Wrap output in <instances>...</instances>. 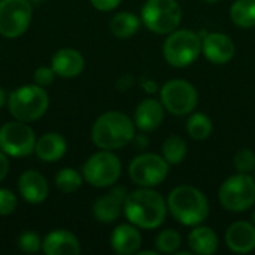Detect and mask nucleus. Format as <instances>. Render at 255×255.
<instances>
[{
  "label": "nucleus",
  "instance_id": "obj_18",
  "mask_svg": "<svg viewBox=\"0 0 255 255\" xmlns=\"http://www.w3.org/2000/svg\"><path fill=\"white\" fill-rule=\"evenodd\" d=\"M111 247L120 255L137 254L142 247V235L139 227L128 224H120L111 235Z\"/></svg>",
  "mask_w": 255,
  "mask_h": 255
},
{
  "label": "nucleus",
  "instance_id": "obj_19",
  "mask_svg": "<svg viewBox=\"0 0 255 255\" xmlns=\"http://www.w3.org/2000/svg\"><path fill=\"white\" fill-rule=\"evenodd\" d=\"M42 251L46 255H76L81 253V245L69 230H52L42 241Z\"/></svg>",
  "mask_w": 255,
  "mask_h": 255
},
{
  "label": "nucleus",
  "instance_id": "obj_29",
  "mask_svg": "<svg viewBox=\"0 0 255 255\" xmlns=\"http://www.w3.org/2000/svg\"><path fill=\"white\" fill-rule=\"evenodd\" d=\"M233 166L238 173L251 175L255 170V152L250 148H241L233 157Z\"/></svg>",
  "mask_w": 255,
  "mask_h": 255
},
{
  "label": "nucleus",
  "instance_id": "obj_11",
  "mask_svg": "<svg viewBox=\"0 0 255 255\" xmlns=\"http://www.w3.org/2000/svg\"><path fill=\"white\" fill-rule=\"evenodd\" d=\"M34 130L22 121H9L0 127V149L10 157H27L34 152Z\"/></svg>",
  "mask_w": 255,
  "mask_h": 255
},
{
  "label": "nucleus",
  "instance_id": "obj_33",
  "mask_svg": "<svg viewBox=\"0 0 255 255\" xmlns=\"http://www.w3.org/2000/svg\"><path fill=\"white\" fill-rule=\"evenodd\" d=\"M91 4L97 9V10H102V12H109V10H114L117 9L123 0H90Z\"/></svg>",
  "mask_w": 255,
  "mask_h": 255
},
{
  "label": "nucleus",
  "instance_id": "obj_23",
  "mask_svg": "<svg viewBox=\"0 0 255 255\" xmlns=\"http://www.w3.org/2000/svg\"><path fill=\"white\" fill-rule=\"evenodd\" d=\"M140 18L133 13V12H118L117 15L112 16L111 19V31L114 36L120 37V39H127L131 37L133 34L137 33L139 27H140Z\"/></svg>",
  "mask_w": 255,
  "mask_h": 255
},
{
  "label": "nucleus",
  "instance_id": "obj_7",
  "mask_svg": "<svg viewBox=\"0 0 255 255\" xmlns=\"http://www.w3.org/2000/svg\"><path fill=\"white\" fill-rule=\"evenodd\" d=\"M221 206L229 212H245L255 205V179L248 173L227 178L218 191Z\"/></svg>",
  "mask_w": 255,
  "mask_h": 255
},
{
  "label": "nucleus",
  "instance_id": "obj_31",
  "mask_svg": "<svg viewBox=\"0 0 255 255\" xmlns=\"http://www.w3.org/2000/svg\"><path fill=\"white\" fill-rule=\"evenodd\" d=\"M18 206V200L15 194L6 188H0V215L6 217L10 215Z\"/></svg>",
  "mask_w": 255,
  "mask_h": 255
},
{
  "label": "nucleus",
  "instance_id": "obj_30",
  "mask_svg": "<svg viewBox=\"0 0 255 255\" xmlns=\"http://www.w3.org/2000/svg\"><path fill=\"white\" fill-rule=\"evenodd\" d=\"M18 248L24 253H37L42 248V241L34 232H25L18 238Z\"/></svg>",
  "mask_w": 255,
  "mask_h": 255
},
{
  "label": "nucleus",
  "instance_id": "obj_35",
  "mask_svg": "<svg viewBox=\"0 0 255 255\" xmlns=\"http://www.w3.org/2000/svg\"><path fill=\"white\" fill-rule=\"evenodd\" d=\"M143 90L148 91V93H155V91H157V84H155L154 81L143 82Z\"/></svg>",
  "mask_w": 255,
  "mask_h": 255
},
{
  "label": "nucleus",
  "instance_id": "obj_6",
  "mask_svg": "<svg viewBox=\"0 0 255 255\" xmlns=\"http://www.w3.org/2000/svg\"><path fill=\"white\" fill-rule=\"evenodd\" d=\"M140 19L155 34H169L179 28L182 7L178 0H146L140 10Z\"/></svg>",
  "mask_w": 255,
  "mask_h": 255
},
{
  "label": "nucleus",
  "instance_id": "obj_14",
  "mask_svg": "<svg viewBox=\"0 0 255 255\" xmlns=\"http://www.w3.org/2000/svg\"><path fill=\"white\" fill-rule=\"evenodd\" d=\"M235 52V42L224 33H206L202 37V54L212 64H227Z\"/></svg>",
  "mask_w": 255,
  "mask_h": 255
},
{
  "label": "nucleus",
  "instance_id": "obj_22",
  "mask_svg": "<svg viewBox=\"0 0 255 255\" xmlns=\"http://www.w3.org/2000/svg\"><path fill=\"white\" fill-rule=\"evenodd\" d=\"M187 242L191 253L199 255H214L220 247V241L214 229L200 224L190 232Z\"/></svg>",
  "mask_w": 255,
  "mask_h": 255
},
{
  "label": "nucleus",
  "instance_id": "obj_32",
  "mask_svg": "<svg viewBox=\"0 0 255 255\" xmlns=\"http://www.w3.org/2000/svg\"><path fill=\"white\" fill-rule=\"evenodd\" d=\"M54 78H55V72L52 70V67H46V66L37 67L34 70V76H33L34 82L37 85L43 87V88L48 87V85H51L52 81H54Z\"/></svg>",
  "mask_w": 255,
  "mask_h": 255
},
{
  "label": "nucleus",
  "instance_id": "obj_37",
  "mask_svg": "<svg viewBox=\"0 0 255 255\" xmlns=\"http://www.w3.org/2000/svg\"><path fill=\"white\" fill-rule=\"evenodd\" d=\"M30 3H40V1H43V0H28Z\"/></svg>",
  "mask_w": 255,
  "mask_h": 255
},
{
  "label": "nucleus",
  "instance_id": "obj_2",
  "mask_svg": "<svg viewBox=\"0 0 255 255\" xmlns=\"http://www.w3.org/2000/svg\"><path fill=\"white\" fill-rule=\"evenodd\" d=\"M136 137V126L126 114L109 111L102 114L91 128L93 143L100 149L117 151Z\"/></svg>",
  "mask_w": 255,
  "mask_h": 255
},
{
  "label": "nucleus",
  "instance_id": "obj_13",
  "mask_svg": "<svg viewBox=\"0 0 255 255\" xmlns=\"http://www.w3.org/2000/svg\"><path fill=\"white\" fill-rule=\"evenodd\" d=\"M128 193L124 187H114L108 194L99 197L94 202L93 214L94 218L102 224L115 223L124 212V203Z\"/></svg>",
  "mask_w": 255,
  "mask_h": 255
},
{
  "label": "nucleus",
  "instance_id": "obj_10",
  "mask_svg": "<svg viewBox=\"0 0 255 255\" xmlns=\"http://www.w3.org/2000/svg\"><path fill=\"white\" fill-rule=\"evenodd\" d=\"M169 169L170 164L163 155L146 152L133 158L128 166V175L137 187L154 188L164 182L169 175Z\"/></svg>",
  "mask_w": 255,
  "mask_h": 255
},
{
  "label": "nucleus",
  "instance_id": "obj_3",
  "mask_svg": "<svg viewBox=\"0 0 255 255\" xmlns=\"http://www.w3.org/2000/svg\"><path fill=\"white\" fill-rule=\"evenodd\" d=\"M166 200L172 217L185 227H196L209 215V202L206 196L193 185H179L173 188Z\"/></svg>",
  "mask_w": 255,
  "mask_h": 255
},
{
  "label": "nucleus",
  "instance_id": "obj_36",
  "mask_svg": "<svg viewBox=\"0 0 255 255\" xmlns=\"http://www.w3.org/2000/svg\"><path fill=\"white\" fill-rule=\"evenodd\" d=\"M7 102V99H6V94H4V91H3V88L0 87V108L4 105Z\"/></svg>",
  "mask_w": 255,
  "mask_h": 255
},
{
  "label": "nucleus",
  "instance_id": "obj_9",
  "mask_svg": "<svg viewBox=\"0 0 255 255\" xmlns=\"http://www.w3.org/2000/svg\"><path fill=\"white\" fill-rule=\"evenodd\" d=\"M82 176L91 187H112L121 176V161L112 151L102 149L85 161Z\"/></svg>",
  "mask_w": 255,
  "mask_h": 255
},
{
  "label": "nucleus",
  "instance_id": "obj_38",
  "mask_svg": "<svg viewBox=\"0 0 255 255\" xmlns=\"http://www.w3.org/2000/svg\"><path fill=\"white\" fill-rule=\"evenodd\" d=\"M205 1H208V3H217V1H220V0H205Z\"/></svg>",
  "mask_w": 255,
  "mask_h": 255
},
{
  "label": "nucleus",
  "instance_id": "obj_26",
  "mask_svg": "<svg viewBox=\"0 0 255 255\" xmlns=\"http://www.w3.org/2000/svg\"><path fill=\"white\" fill-rule=\"evenodd\" d=\"M212 120L202 112H191L187 120V133L194 140H206L212 134Z\"/></svg>",
  "mask_w": 255,
  "mask_h": 255
},
{
  "label": "nucleus",
  "instance_id": "obj_4",
  "mask_svg": "<svg viewBox=\"0 0 255 255\" xmlns=\"http://www.w3.org/2000/svg\"><path fill=\"white\" fill-rule=\"evenodd\" d=\"M49 106V96L37 84L22 85L13 90L7 97V108L12 117L22 123L37 121L45 115Z\"/></svg>",
  "mask_w": 255,
  "mask_h": 255
},
{
  "label": "nucleus",
  "instance_id": "obj_5",
  "mask_svg": "<svg viewBox=\"0 0 255 255\" xmlns=\"http://www.w3.org/2000/svg\"><path fill=\"white\" fill-rule=\"evenodd\" d=\"M202 54V37L196 31L176 28L169 33L163 43L164 60L176 69L188 67Z\"/></svg>",
  "mask_w": 255,
  "mask_h": 255
},
{
  "label": "nucleus",
  "instance_id": "obj_28",
  "mask_svg": "<svg viewBox=\"0 0 255 255\" xmlns=\"http://www.w3.org/2000/svg\"><path fill=\"white\" fill-rule=\"evenodd\" d=\"M154 245L155 250L161 254H176L182 245V238L176 230L166 229L157 235Z\"/></svg>",
  "mask_w": 255,
  "mask_h": 255
},
{
  "label": "nucleus",
  "instance_id": "obj_20",
  "mask_svg": "<svg viewBox=\"0 0 255 255\" xmlns=\"http://www.w3.org/2000/svg\"><path fill=\"white\" fill-rule=\"evenodd\" d=\"M51 67L55 72V75L61 78H75L79 73H82L85 67V60L78 49L63 48L52 55Z\"/></svg>",
  "mask_w": 255,
  "mask_h": 255
},
{
  "label": "nucleus",
  "instance_id": "obj_34",
  "mask_svg": "<svg viewBox=\"0 0 255 255\" xmlns=\"http://www.w3.org/2000/svg\"><path fill=\"white\" fill-rule=\"evenodd\" d=\"M9 155L4 154L1 149H0V182L7 176V172H9V167H10V163H9Z\"/></svg>",
  "mask_w": 255,
  "mask_h": 255
},
{
  "label": "nucleus",
  "instance_id": "obj_25",
  "mask_svg": "<svg viewBox=\"0 0 255 255\" xmlns=\"http://www.w3.org/2000/svg\"><path fill=\"white\" fill-rule=\"evenodd\" d=\"M161 155L164 157V160L170 166L181 164L185 160V157H187V142L181 136H178V134L169 136L163 142Z\"/></svg>",
  "mask_w": 255,
  "mask_h": 255
},
{
  "label": "nucleus",
  "instance_id": "obj_8",
  "mask_svg": "<svg viewBox=\"0 0 255 255\" xmlns=\"http://www.w3.org/2000/svg\"><path fill=\"white\" fill-rule=\"evenodd\" d=\"M160 102L166 112L175 117H185L197 108L199 93L191 82L185 79H172L161 87Z\"/></svg>",
  "mask_w": 255,
  "mask_h": 255
},
{
  "label": "nucleus",
  "instance_id": "obj_12",
  "mask_svg": "<svg viewBox=\"0 0 255 255\" xmlns=\"http://www.w3.org/2000/svg\"><path fill=\"white\" fill-rule=\"evenodd\" d=\"M33 7L28 0H0V34L18 37L31 22Z\"/></svg>",
  "mask_w": 255,
  "mask_h": 255
},
{
  "label": "nucleus",
  "instance_id": "obj_15",
  "mask_svg": "<svg viewBox=\"0 0 255 255\" xmlns=\"http://www.w3.org/2000/svg\"><path fill=\"white\" fill-rule=\"evenodd\" d=\"M226 245L232 253L250 254L255 250V224L236 221L226 232Z\"/></svg>",
  "mask_w": 255,
  "mask_h": 255
},
{
  "label": "nucleus",
  "instance_id": "obj_24",
  "mask_svg": "<svg viewBox=\"0 0 255 255\" xmlns=\"http://www.w3.org/2000/svg\"><path fill=\"white\" fill-rule=\"evenodd\" d=\"M230 19L241 28L255 27V0H236L230 7Z\"/></svg>",
  "mask_w": 255,
  "mask_h": 255
},
{
  "label": "nucleus",
  "instance_id": "obj_40",
  "mask_svg": "<svg viewBox=\"0 0 255 255\" xmlns=\"http://www.w3.org/2000/svg\"><path fill=\"white\" fill-rule=\"evenodd\" d=\"M254 179H255V170H254Z\"/></svg>",
  "mask_w": 255,
  "mask_h": 255
},
{
  "label": "nucleus",
  "instance_id": "obj_21",
  "mask_svg": "<svg viewBox=\"0 0 255 255\" xmlns=\"http://www.w3.org/2000/svg\"><path fill=\"white\" fill-rule=\"evenodd\" d=\"M67 151L66 139L58 133H46L36 140L34 152L39 160L45 163H55Z\"/></svg>",
  "mask_w": 255,
  "mask_h": 255
},
{
  "label": "nucleus",
  "instance_id": "obj_27",
  "mask_svg": "<svg viewBox=\"0 0 255 255\" xmlns=\"http://www.w3.org/2000/svg\"><path fill=\"white\" fill-rule=\"evenodd\" d=\"M82 185V175L73 167L61 169L55 176V187L66 194L75 193Z\"/></svg>",
  "mask_w": 255,
  "mask_h": 255
},
{
  "label": "nucleus",
  "instance_id": "obj_39",
  "mask_svg": "<svg viewBox=\"0 0 255 255\" xmlns=\"http://www.w3.org/2000/svg\"><path fill=\"white\" fill-rule=\"evenodd\" d=\"M253 223H254V224H255V211H254V212H253Z\"/></svg>",
  "mask_w": 255,
  "mask_h": 255
},
{
  "label": "nucleus",
  "instance_id": "obj_17",
  "mask_svg": "<svg viewBox=\"0 0 255 255\" xmlns=\"http://www.w3.org/2000/svg\"><path fill=\"white\" fill-rule=\"evenodd\" d=\"M18 191L22 199L30 205H39L48 197V181L36 170L24 172L18 179Z\"/></svg>",
  "mask_w": 255,
  "mask_h": 255
},
{
  "label": "nucleus",
  "instance_id": "obj_1",
  "mask_svg": "<svg viewBox=\"0 0 255 255\" xmlns=\"http://www.w3.org/2000/svg\"><path fill=\"white\" fill-rule=\"evenodd\" d=\"M167 200L155 190L140 187L128 193L124 203V215L133 226L143 230L158 229L167 217Z\"/></svg>",
  "mask_w": 255,
  "mask_h": 255
},
{
  "label": "nucleus",
  "instance_id": "obj_16",
  "mask_svg": "<svg viewBox=\"0 0 255 255\" xmlns=\"http://www.w3.org/2000/svg\"><path fill=\"white\" fill-rule=\"evenodd\" d=\"M164 106L157 99H145L134 109V126L140 131L149 133L157 130L164 120Z\"/></svg>",
  "mask_w": 255,
  "mask_h": 255
}]
</instances>
